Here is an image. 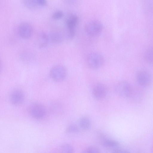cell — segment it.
Returning <instances> with one entry per match:
<instances>
[{
	"label": "cell",
	"mask_w": 153,
	"mask_h": 153,
	"mask_svg": "<svg viewBox=\"0 0 153 153\" xmlns=\"http://www.w3.org/2000/svg\"><path fill=\"white\" fill-rule=\"evenodd\" d=\"M74 149L70 144L65 143L62 144L60 147L59 153H74Z\"/></svg>",
	"instance_id": "cell-15"
},
{
	"label": "cell",
	"mask_w": 153,
	"mask_h": 153,
	"mask_svg": "<svg viewBox=\"0 0 153 153\" xmlns=\"http://www.w3.org/2000/svg\"><path fill=\"white\" fill-rule=\"evenodd\" d=\"M136 79L138 84L143 87L149 86L152 82L150 74L147 71L144 70L140 71L137 73Z\"/></svg>",
	"instance_id": "cell-6"
},
{
	"label": "cell",
	"mask_w": 153,
	"mask_h": 153,
	"mask_svg": "<svg viewBox=\"0 0 153 153\" xmlns=\"http://www.w3.org/2000/svg\"><path fill=\"white\" fill-rule=\"evenodd\" d=\"M25 98L23 92L20 90L14 91L10 96V101L15 106H19L23 102Z\"/></svg>",
	"instance_id": "cell-10"
},
{
	"label": "cell",
	"mask_w": 153,
	"mask_h": 153,
	"mask_svg": "<svg viewBox=\"0 0 153 153\" xmlns=\"http://www.w3.org/2000/svg\"><path fill=\"white\" fill-rule=\"evenodd\" d=\"M24 4L28 7L34 8L38 6L39 5L38 0H28L24 1Z\"/></svg>",
	"instance_id": "cell-17"
},
{
	"label": "cell",
	"mask_w": 153,
	"mask_h": 153,
	"mask_svg": "<svg viewBox=\"0 0 153 153\" xmlns=\"http://www.w3.org/2000/svg\"><path fill=\"white\" fill-rule=\"evenodd\" d=\"M86 62L89 68L93 69H96L101 68L103 66L105 60L102 56L100 53L92 52L87 55Z\"/></svg>",
	"instance_id": "cell-1"
},
{
	"label": "cell",
	"mask_w": 153,
	"mask_h": 153,
	"mask_svg": "<svg viewBox=\"0 0 153 153\" xmlns=\"http://www.w3.org/2000/svg\"><path fill=\"white\" fill-rule=\"evenodd\" d=\"M107 93L106 87L101 83L96 85L92 90V94L94 97L98 100L103 99Z\"/></svg>",
	"instance_id": "cell-9"
},
{
	"label": "cell",
	"mask_w": 153,
	"mask_h": 153,
	"mask_svg": "<svg viewBox=\"0 0 153 153\" xmlns=\"http://www.w3.org/2000/svg\"><path fill=\"white\" fill-rule=\"evenodd\" d=\"M91 120L88 117H82L79 120V127L83 130H86L88 129L91 126Z\"/></svg>",
	"instance_id": "cell-12"
},
{
	"label": "cell",
	"mask_w": 153,
	"mask_h": 153,
	"mask_svg": "<svg viewBox=\"0 0 153 153\" xmlns=\"http://www.w3.org/2000/svg\"><path fill=\"white\" fill-rule=\"evenodd\" d=\"M50 39L53 43H59L62 40L63 38L62 34L59 32L54 31L50 35Z\"/></svg>",
	"instance_id": "cell-14"
},
{
	"label": "cell",
	"mask_w": 153,
	"mask_h": 153,
	"mask_svg": "<svg viewBox=\"0 0 153 153\" xmlns=\"http://www.w3.org/2000/svg\"><path fill=\"white\" fill-rule=\"evenodd\" d=\"M67 71L65 67L63 65H57L53 67L50 71V76L54 81L60 82L65 78Z\"/></svg>",
	"instance_id": "cell-3"
},
{
	"label": "cell",
	"mask_w": 153,
	"mask_h": 153,
	"mask_svg": "<svg viewBox=\"0 0 153 153\" xmlns=\"http://www.w3.org/2000/svg\"><path fill=\"white\" fill-rule=\"evenodd\" d=\"M79 131L78 127L76 125L72 124L68 126L66 129L67 134H72L77 133Z\"/></svg>",
	"instance_id": "cell-16"
},
{
	"label": "cell",
	"mask_w": 153,
	"mask_h": 153,
	"mask_svg": "<svg viewBox=\"0 0 153 153\" xmlns=\"http://www.w3.org/2000/svg\"><path fill=\"white\" fill-rule=\"evenodd\" d=\"M126 153H129V152L127 151Z\"/></svg>",
	"instance_id": "cell-21"
},
{
	"label": "cell",
	"mask_w": 153,
	"mask_h": 153,
	"mask_svg": "<svg viewBox=\"0 0 153 153\" xmlns=\"http://www.w3.org/2000/svg\"><path fill=\"white\" fill-rule=\"evenodd\" d=\"M101 23L98 20H92L87 22L84 28L86 32L91 36H97L101 33L103 30Z\"/></svg>",
	"instance_id": "cell-2"
},
{
	"label": "cell",
	"mask_w": 153,
	"mask_h": 153,
	"mask_svg": "<svg viewBox=\"0 0 153 153\" xmlns=\"http://www.w3.org/2000/svg\"><path fill=\"white\" fill-rule=\"evenodd\" d=\"M19 35L22 38L28 39L32 35L33 29L32 25L27 22H23L20 24L18 27Z\"/></svg>",
	"instance_id": "cell-7"
},
{
	"label": "cell",
	"mask_w": 153,
	"mask_h": 153,
	"mask_svg": "<svg viewBox=\"0 0 153 153\" xmlns=\"http://www.w3.org/2000/svg\"><path fill=\"white\" fill-rule=\"evenodd\" d=\"M152 50L151 49L146 50L144 54V58L148 63L151 64L153 62Z\"/></svg>",
	"instance_id": "cell-18"
},
{
	"label": "cell",
	"mask_w": 153,
	"mask_h": 153,
	"mask_svg": "<svg viewBox=\"0 0 153 153\" xmlns=\"http://www.w3.org/2000/svg\"><path fill=\"white\" fill-rule=\"evenodd\" d=\"M78 22V18L76 15L71 14L67 17L66 24L68 31V36L70 39L73 38L75 29Z\"/></svg>",
	"instance_id": "cell-4"
},
{
	"label": "cell",
	"mask_w": 153,
	"mask_h": 153,
	"mask_svg": "<svg viewBox=\"0 0 153 153\" xmlns=\"http://www.w3.org/2000/svg\"><path fill=\"white\" fill-rule=\"evenodd\" d=\"M132 88L130 84L126 81L118 83L115 87V91L117 94L123 98H128L131 93Z\"/></svg>",
	"instance_id": "cell-5"
},
{
	"label": "cell",
	"mask_w": 153,
	"mask_h": 153,
	"mask_svg": "<svg viewBox=\"0 0 153 153\" xmlns=\"http://www.w3.org/2000/svg\"><path fill=\"white\" fill-rule=\"evenodd\" d=\"M30 113L32 116L36 119H40L45 115L46 110L45 107L40 104L33 105L30 109Z\"/></svg>",
	"instance_id": "cell-8"
},
{
	"label": "cell",
	"mask_w": 153,
	"mask_h": 153,
	"mask_svg": "<svg viewBox=\"0 0 153 153\" xmlns=\"http://www.w3.org/2000/svg\"></svg>",
	"instance_id": "cell-22"
},
{
	"label": "cell",
	"mask_w": 153,
	"mask_h": 153,
	"mask_svg": "<svg viewBox=\"0 0 153 153\" xmlns=\"http://www.w3.org/2000/svg\"><path fill=\"white\" fill-rule=\"evenodd\" d=\"M82 153H100V151L97 147L91 146L86 148Z\"/></svg>",
	"instance_id": "cell-19"
},
{
	"label": "cell",
	"mask_w": 153,
	"mask_h": 153,
	"mask_svg": "<svg viewBox=\"0 0 153 153\" xmlns=\"http://www.w3.org/2000/svg\"><path fill=\"white\" fill-rule=\"evenodd\" d=\"M98 134L100 143L103 146L107 147L113 148L119 145V143L117 141L107 137L103 134L100 132Z\"/></svg>",
	"instance_id": "cell-11"
},
{
	"label": "cell",
	"mask_w": 153,
	"mask_h": 153,
	"mask_svg": "<svg viewBox=\"0 0 153 153\" xmlns=\"http://www.w3.org/2000/svg\"><path fill=\"white\" fill-rule=\"evenodd\" d=\"M48 36L45 32H41L38 37L39 45L40 48L45 47L48 43Z\"/></svg>",
	"instance_id": "cell-13"
},
{
	"label": "cell",
	"mask_w": 153,
	"mask_h": 153,
	"mask_svg": "<svg viewBox=\"0 0 153 153\" xmlns=\"http://www.w3.org/2000/svg\"><path fill=\"white\" fill-rule=\"evenodd\" d=\"M63 12L61 11H56L53 13L52 18L53 19H59L62 18L63 16Z\"/></svg>",
	"instance_id": "cell-20"
}]
</instances>
